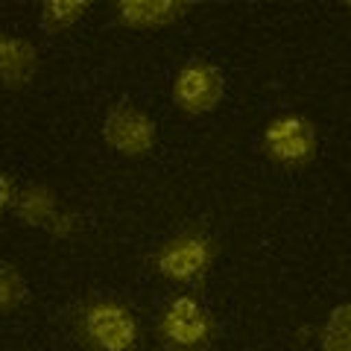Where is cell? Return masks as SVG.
<instances>
[{
    "label": "cell",
    "mask_w": 351,
    "mask_h": 351,
    "mask_svg": "<svg viewBox=\"0 0 351 351\" xmlns=\"http://www.w3.org/2000/svg\"><path fill=\"white\" fill-rule=\"evenodd\" d=\"M319 351H351V302L331 307L319 328Z\"/></svg>",
    "instance_id": "8fae6325"
},
{
    "label": "cell",
    "mask_w": 351,
    "mask_h": 351,
    "mask_svg": "<svg viewBox=\"0 0 351 351\" xmlns=\"http://www.w3.org/2000/svg\"><path fill=\"white\" fill-rule=\"evenodd\" d=\"M217 334L219 325L211 307L191 293L170 295L156 322V337L167 351H208Z\"/></svg>",
    "instance_id": "3957f363"
},
{
    "label": "cell",
    "mask_w": 351,
    "mask_h": 351,
    "mask_svg": "<svg viewBox=\"0 0 351 351\" xmlns=\"http://www.w3.org/2000/svg\"><path fill=\"white\" fill-rule=\"evenodd\" d=\"M24 226H32V228H47L56 223V217L62 214L59 208V199L47 184H24L21 191V199L12 211Z\"/></svg>",
    "instance_id": "9c48e42d"
},
{
    "label": "cell",
    "mask_w": 351,
    "mask_h": 351,
    "mask_svg": "<svg viewBox=\"0 0 351 351\" xmlns=\"http://www.w3.org/2000/svg\"><path fill=\"white\" fill-rule=\"evenodd\" d=\"M27 299V281L24 276H21V269L15 267V263L3 261L0 263V311H3L6 316L15 313L21 304H24Z\"/></svg>",
    "instance_id": "7c38bea8"
},
{
    "label": "cell",
    "mask_w": 351,
    "mask_h": 351,
    "mask_svg": "<svg viewBox=\"0 0 351 351\" xmlns=\"http://www.w3.org/2000/svg\"><path fill=\"white\" fill-rule=\"evenodd\" d=\"M103 141L123 158H144L158 144V123L132 100H120L103 120Z\"/></svg>",
    "instance_id": "8992f818"
},
{
    "label": "cell",
    "mask_w": 351,
    "mask_h": 351,
    "mask_svg": "<svg viewBox=\"0 0 351 351\" xmlns=\"http://www.w3.org/2000/svg\"><path fill=\"white\" fill-rule=\"evenodd\" d=\"M80 223H82V219L76 217L73 211H62V214L56 217V223L50 226V234H53V237H59V240H68V237H73V234H76V228H80Z\"/></svg>",
    "instance_id": "5bb4252c"
},
{
    "label": "cell",
    "mask_w": 351,
    "mask_h": 351,
    "mask_svg": "<svg viewBox=\"0 0 351 351\" xmlns=\"http://www.w3.org/2000/svg\"><path fill=\"white\" fill-rule=\"evenodd\" d=\"M170 97L182 114H211L226 100V73L208 59H188L173 76Z\"/></svg>",
    "instance_id": "5b68a950"
},
{
    "label": "cell",
    "mask_w": 351,
    "mask_h": 351,
    "mask_svg": "<svg viewBox=\"0 0 351 351\" xmlns=\"http://www.w3.org/2000/svg\"><path fill=\"white\" fill-rule=\"evenodd\" d=\"M188 0H117L114 18L126 29H161L188 15Z\"/></svg>",
    "instance_id": "52a82bcc"
},
{
    "label": "cell",
    "mask_w": 351,
    "mask_h": 351,
    "mask_svg": "<svg viewBox=\"0 0 351 351\" xmlns=\"http://www.w3.org/2000/svg\"><path fill=\"white\" fill-rule=\"evenodd\" d=\"M346 9H348V15H351V3H346Z\"/></svg>",
    "instance_id": "9a60e30c"
},
{
    "label": "cell",
    "mask_w": 351,
    "mask_h": 351,
    "mask_svg": "<svg viewBox=\"0 0 351 351\" xmlns=\"http://www.w3.org/2000/svg\"><path fill=\"white\" fill-rule=\"evenodd\" d=\"M73 331L85 351H138L141 346L135 311L112 295H94L76 307Z\"/></svg>",
    "instance_id": "6da1fadb"
},
{
    "label": "cell",
    "mask_w": 351,
    "mask_h": 351,
    "mask_svg": "<svg viewBox=\"0 0 351 351\" xmlns=\"http://www.w3.org/2000/svg\"><path fill=\"white\" fill-rule=\"evenodd\" d=\"M21 184L15 182V176L12 173H3L0 176V208L9 214V211H15V205H18V199H21Z\"/></svg>",
    "instance_id": "4fadbf2b"
},
{
    "label": "cell",
    "mask_w": 351,
    "mask_h": 351,
    "mask_svg": "<svg viewBox=\"0 0 351 351\" xmlns=\"http://www.w3.org/2000/svg\"><path fill=\"white\" fill-rule=\"evenodd\" d=\"M91 3L88 0H44L41 3V29L47 36H59V32L71 29L76 21L88 15Z\"/></svg>",
    "instance_id": "30bf717a"
},
{
    "label": "cell",
    "mask_w": 351,
    "mask_h": 351,
    "mask_svg": "<svg viewBox=\"0 0 351 351\" xmlns=\"http://www.w3.org/2000/svg\"><path fill=\"white\" fill-rule=\"evenodd\" d=\"M41 68L38 47L24 36H3L0 38V76H3L6 91H18Z\"/></svg>",
    "instance_id": "ba28073f"
},
{
    "label": "cell",
    "mask_w": 351,
    "mask_h": 351,
    "mask_svg": "<svg viewBox=\"0 0 351 351\" xmlns=\"http://www.w3.org/2000/svg\"><path fill=\"white\" fill-rule=\"evenodd\" d=\"M261 149L272 164L284 170L307 167L319 152V129L299 112H281L267 120L261 132Z\"/></svg>",
    "instance_id": "277c9868"
},
{
    "label": "cell",
    "mask_w": 351,
    "mask_h": 351,
    "mask_svg": "<svg viewBox=\"0 0 351 351\" xmlns=\"http://www.w3.org/2000/svg\"><path fill=\"white\" fill-rule=\"evenodd\" d=\"M217 252H219V246L211 234L199 232V228H184V232L167 237L152 252L149 267L156 269L164 281L199 290L205 278L211 276Z\"/></svg>",
    "instance_id": "7a4b0ae2"
}]
</instances>
